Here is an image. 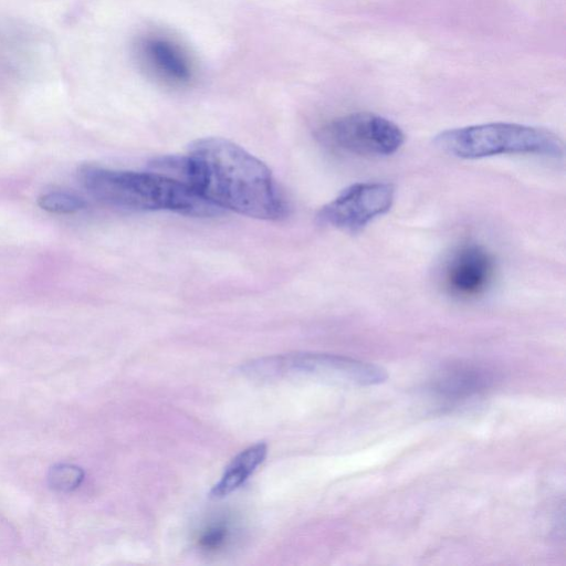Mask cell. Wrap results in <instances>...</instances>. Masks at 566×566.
I'll return each mask as SVG.
<instances>
[{
    "mask_svg": "<svg viewBox=\"0 0 566 566\" xmlns=\"http://www.w3.org/2000/svg\"><path fill=\"white\" fill-rule=\"evenodd\" d=\"M172 163L179 170L176 178L220 211L264 220L284 214L285 206L271 170L230 140L198 139Z\"/></svg>",
    "mask_w": 566,
    "mask_h": 566,
    "instance_id": "1",
    "label": "cell"
},
{
    "mask_svg": "<svg viewBox=\"0 0 566 566\" xmlns=\"http://www.w3.org/2000/svg\"><path fill=\"white\" fill-rule=\"evenodd\" d=\"M80 178L93 197L115 208L197 217L220 212L184 180L168 174L83 166Z\"/></svg>",
    "mask_w": 566,
    "mask_h": 566,
    "instance_id": "2",
    "label": "cell"
},
{
    "mask_svg": "<svg viewBox=\"0 0 566 566\" xmlns=\"http://www.w3.org/2000/svg\"><path fill=\"white\" fill-rule=\"evenodd\" d=\"M441 151L462 159L496 155H537L559 158L564 142L555 133L514 123H488L447 129L434 136Z\"/></svg>",
    "mask_w": 566,
    "mask_h": 566,
    "instance_id": "3",
    "label": "cell"
},
{
    "mask_svg": "<svg viewBox=\"0 0 566 566\" xmlns=\"http://www.w3.org/2000/svg\"><path fill=\"white\" fill-rule=\"evenodd\" d=\"M242 371L254 379L272 380L307 375L342 384L369 386L384 382L386 370L353 358L317 353H294L264 357L247 363Z\"/></svg>",
    "mask_w": 566,
    "mask_h": 566,
    "instance_id": "4",
    "label": "cell"
},
{
    "mask_svg": "<svg viewBox=\"0 0 566 566\" xmlns=\"http://www.w3.org/2000/svg\"><path fill=\"white\" fill-rule=\"evenodd\" d=\"M318 137L334 149L363 157L390 156L405 143L397 124L369 112L337 117L319 129Z\"/></svg>",
    "mask_w": 566,
    "mask_h": 566,
    "instance_id": "5",
    "label": "cell"
},
{
    "mask_svg": "<svg viewBox=\"0 0 566 566\" xmlns=\"http://www.w3.org/2000/svg\"><path fill=\"white\" fill-rule=\"evenodd\" d=\"M395 188L389 182H356L345 188L319 210L321 223L357 232L392 206Z\"/></svg>",
    "mask_w": 566,
    "mask_h": 566,
    "instance_id": "6",
    "label": "cell"
},
{
    "mask_svg": "<svg viewBox=\"0 0 566 566\" xmlns=\"http://www.w3.org/2000/svg\"><path fill=\"white\" fill-rule=\"evenodd\" d=\"M495 274V262L485 247L473 241L458 245L442 266V284L460 298H472L486 291Z\"/></svg>",
    "mask_w": 566,
    "mask_h": 566,
    "instance_id": "7",
    "label": "cell"
},
{
    "mask_svg": "<svg viewBox=\"0 0 566 566\" xmlns=\"http://www.w3.org/2000/svg\"><path fill=\"white\" fill-rule=\"evenodd\" d=\"M137 55L151 74L166 83L180 85L192 76L187 54L168 39L155 35L140 40Z\"/></svg>",
    "mask_w": 566,
    "mask_h": 566,
    "instance_id": "8",
    "label": "cell"
},
{
    "mask_svg": "<svg viewBox=\"0 0 566 566\" xmlns=\"http://www.w3.org/2000/svg\"><path fill=\"white\" fill-rule=\"evenodd\" d=\"M266 452L268 447L263 442L241 451L226 468L219 482L211 489L210 495L220 499L240 488L264 461Z\"/></svg>",
    "mask_w": 566,
    "mask_h": 566,
    "instance_id": "9",
    "label": "cell"
},
{
    "mask_svg": "<svg viewBox=\"0 0 566 566\" xmlns=\"http://www.w3.org/2000/svg\"><path fill=\"white\" fill-rule=\"evenodd\" d=\"M39 206L53 213H74L84 207V201L75 195L52 191L42 195L38 200Z\"/></svg>",
    "mask_w": 566,
    "mask_h": 566,
    "instance_id": "10",
    "label": "cell"
},
{
    "mask_svg": "<svg viewBox=\"0 0 566 566\" xmlns=\"http://www.w3.org/2000/svg\"><path fill=\"white\" fill-rule=\"evenodd\" d=\"M83 471L72 464L54 465L49 473L50 485L59 491H71L80 485Z\"/></svg>",
    "mask_w": 566,
    "mask_h": 566,
    "instance_id": "11",
    "label": "cell"
}]
</instances>
